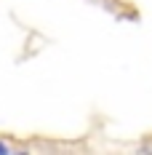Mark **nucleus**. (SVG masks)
Returning a JSON list of instances; mask_svg holds the SVG:
<instances>
[{
  "label": "nucleus",
  "instance_id": "1",
  "mask_svg": "<svg viewBox=\"0 0 152 155\" xmlns=\"http://www.w3.org/2000/svg\"><path fill=\"white\" fill-rule=\"evenodd\" d=\"M5 153H14V147L8 142H0V155H5Z\"/></svg>",
  "mask_w": 152,
  "mask_h": 155
}]
</instances>
